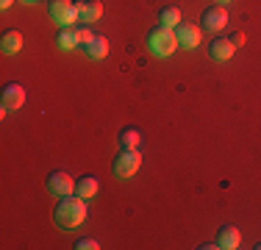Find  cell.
I'll use <instances>...</instances> for the list:
<instances>
[{"label":"cell","instance_id":"603a6c76","mask_svg":"<svg viewBox=\"0 0 261 250\" xmlns=\"http://www.w3.org/2000/svg\"><path fill=\"white\" fill-rule=\"evenodd\" d=\"M256 250H261V242H258V245H256Z\"/></svg>","mask_w":261,"mask_h":250},{"label":"cell","instance_id":"7c38bea8","mask_svg":"<svg viewBox=\"0 0 261 250\" xmlns=\"http://www.w3.org/2000/svg\"><path fill=\"white\" fill-rule=\"evenodd\" d=\"M233 45H231V39H225V36H214V42L208 45V56L214 61H228L233 56Z\"/></svg>","mask_w":261,"mask_h":250},{"label":"cell","instance_id":"8992f818","mask_svg":"<svg viewBox=\"0 0 261 250\" xmlns=\"http://www.w3.org/2000/svg\"><path fill=\"white\" fill-rule=\"evenodd\" d=\"M47 189H50L56 197H64V195H72V192H75V181H72L70 172L56 170V172L47 175Z\"/></svg>","mask_w":261,"mask_h":250},{"label":"cell","instance_id":"277c9868","mask_svg":"<svg viewBox=\"0 0 261 250\" xmlns=\"http://www.w3.org/2000/svg\"><path fill=\"white\" fill-rule=\"evenodd\" d=\"M47 11H50L53 22H59V28H67V25L81 22L78 20V6L72 3V0H50Z\"/></svg>","mask_w":261,"mask_h":250},{"label":"cell","instance_id":"ac0fdd59","mask_svg":"<svg viewBox=\"0 0 261 250\" xmlns=\"http://www.w3.org/2000/svg\"><path fill=\"white\" fill-rule=\"evenodd\" d=\"M75 247H78V250H97V247H100V242L92 239V236H86V239H78V242H75Z\"/></svg>","mask_w":261,"mask_h":250},{"label":"cell","instance_id":"2e32d148","mask_svg":"<svg viewBox=\"0 0 261 250\" xmlns=\"http://www.w3.org/2000/svg\"><path fill=\"white\" fill-rule=\"evenodd\" d=\"M159 22L167 25V28L181 25V9H175V6H164V9L159 11Z\"/></svg>","mask_w":261,"mask_h":250},{"label":"cell","instance_id":"30bf717a","mask_svg":"<svg viewBox=\"0 0 261 250\" xmlns=\"http://www.w3.org/2000/svg\"><path fill=\"white\" fill-rule=\"evenodd\" d=\"M239 242H242V234L233 225H222V228L217 231V247L220 250H236Z\"/></svg>","mask_w":261,"mask_h":250},{"label":"cell","instance_id":"44dd1931","mask_svg":"<svg viewBox=\"0 0 261 250\" xmlns=\"http://www.w3.org/2000/svg\"><path fill=\"white\" fill-rule=\"evenodd\" d=\"M217 3H222V6H225V3H228V0H217Z\"/></svg>","mask_w":261,"mask_h":250},{"label":"cell","instance_id":"ba28073f","mask_svg":"<svg viewBox=\"0 0 261 250\" xmlns=\"http://www.w3.org/2000/svg\"><path fill=\"white\" fill-rule=\"evenodd\" d=\"M175 36H178V45L181 47L195 50L203 39V31L197 28V25H192V22H181V25H175Z\"/></svg>","mask_w":261,"mask_h":250},{"label":"cell","instance_id":"e0dca14e","mask_svg":"<svg viewBox=\"0 0 261 250\" xmlns=\"http://www.w3.org/2000/svg\"><path fill=\"white\" fill-rule=\"evenodd\" d=\"M142 131L139 128H122L120 131V147H139Z\"/></svg>","mask_w":261,"mask_h":250},{"label":"cell","instance_id":"3957f363","mask_svg":"<svg viewBox=\"0 0 261 250\" xmlns=\"http://www.w3.org/2000/svg\"><path fill=\"white\" fill-rule=\"evenodd\" d=\"M139 167H142V156H139V150H136V147H122V153L114 159V167H111V170H114L117 178L125 181V178H134Z\"/></svg>","mask_w":261,"mask_h":250},{"label":"cell","instance_id":"5b68a950","mask_svg":"<svg viewBox=\"0 0 261 250\" xmlns=\"http://www.w3.org/2000/svg\"><path fill=\"white\" fill-rule=\"evenodd\" d=\"M22 103H25V89H22V84H6V86H3V95H0L3 114L22 109Z\"/></svg>","mask_w":261,"mask_h":250},{"label":"cell","instance_id":"ffe728a7","mask_svg":"<svg viewBox=\"0 0 261 250\" xmlns=\"http://www.w3.org/2000/svg\"><path fill=\"white\" fill-rule=\"evenodd\" d=\"M14 6V0H0V9H11Z\"/></svg>","mask_w":261,"mask_h":250},{"label":"cell","instance_id":"8fae6325","mask_svg":"<svg viewBox=\"0 0 261 250\" xmlns=\"http://www.w3.org/2000/svg\"><path fill=\"white\" fill-rule=\"evenodd\" d=\"M56 45H59L61 50H75L81 45V28H75V25L59 28V34H56Z\"/></svg>","mask_w":261,"mask_h":250},{"label":"cell","instance_id":"9a60e30c","mask_svg":"<svg viewBox=\"0 0 261 250\" xmlns=\"http://www.w3.org/2000/svg\"><path fill=\"white\" fill-rule=\"evenodd\" d=\"M84 50H86V56H89V59H106V56H109V39H106V36H95V39L89 42V45H84Z\"/></svg>","mask_w":261,"mask_h":250},{"label":"cell","instance_id":"4fadbf2b","mask_svg":"<svg viewBox=\"0 0 261 250\" xmlns=\"http://www.w3.org/2000/svg\"><path fill=\"white\" fill-rule=\"evenodd\" d=\"M0 50L6 56H17L22 50V34L20 31H6L3 39H0Z\"/></svg>","mask_w":261,"mask_h":250},{"label":"cell","instance_id":"d6986e66","mask_svg":"<svg viewBox=\"0 0 261 250\" xmlns=\"http://www.w3.org/2000/svg\"><path fill=\"white\" fill-rule=\"evenodd\" d=\"M228 39H231V45H233V47H242V45H245V34H242V31H236V34H231Z\"/></svg>","mask_w":261,"mask_h":250},{"label":"cell","instance_id":"6da1fadb","mask_svg":"<svg viewBox=\"0 0 261 250\" xmlns=\"http://www.w3.org/2000/svg\"><path fill=\"white\" fill-rule=\"evenodd\" d=\"M86 200L84 197H72V195H64V197H59V203H56V209H53V220L59 228H64V231H72V228H78L81 222L86 220Z\"/></svg>","mask_w":261,"mask_h":250},{"label":"cell","instance_id":"52a82bcc","mask_svg":"<svg viewBox=\"0 0 261 250\" xmlns=\"http://www.w3.org/2000/svg\"><path fill=\"white\" fill-rule=\"evenodd\" d=\"M200 22H203V28H206V31H220V28H225V25H228V11H225V6H222V3H214V6H208V9H203Z\"/></svg>","mask_w":261,"mask_h":250},{"label":"cell","instance_id":"7a4b0ae2","mask_svg":"<svg viewBox=\"0 0 261 250\" xmlns=\"http://www.w3.org/2000/svg\"><path fill=\"white\" fill-rule=\"evenodd\" d=\"M178 45V36H175V28H167V25H156V28L147 31V50L159 59H167V56L175 53Z\"/></svg>","mask_w":261,"mask_h":250},{"label":"cell","instance_id":"9c48e42d","mask_svg":"<svg viewBox=\"0 0 261 250\" xmlns=\"http://www.w3.org/2000/svg\"><path fill=\"white\" fill-rule=\"evenodd\" d=\"M75 6H78V20L84 25L97 22L103 17V3H100V0H78Z\"/></svg>","mask_w":261,"mask_h":250},{"label":"cell","instance_id":"7402d4cb","mask_svg":"<svg viewBox=\"0 0 261 250\" xmlns=\"http://www.w3.org/2000/svg\"><path fill=\"white\" fill-rule=\"evenodd\" d=\"M22 3H36V0H22Z\"/></svg>","mask_w":261,"mask_h":250},{"label":"cell","instance_id":"5bb4252c","mask_svg":"<svg viewBox=\"0 0 261 250\" xmlns=\"http://www.w3.org/2000/svg\"><path fill=\"white\" fill-rule=\"evenodd\" d=\"M97 189H100V184H97L95 175H84V178H78V181H75V195H78V197H84V200L95 197V195H97Z\"/></svg>","mask_w":261,"mask_h":250}]
</instances>
